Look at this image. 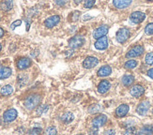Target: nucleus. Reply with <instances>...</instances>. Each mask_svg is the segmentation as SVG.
Masks as SVG:
<instances>
[{
  "instance_id": "nucleus-1",
  "label": "nucleus",
  "mask_w": 153,
  "mask_h": 135,
  "mask_svg": "<svg viewBox=\"0 0 153 135\" xmlns=\"http://www.w3.org/2000/svg\"><path fill=\"white\" fill-rule=\"evenodd\" d=\"M42 101V96L39 94H32V95L28 96L25 100V107L28 110H33L36 107L39 106V104Z\"/></svg>"
},
{
  "instance_id": "nucleus-2",
  "label": "nucleus",
  "mask_w": 153,
  "mask_h": 135,
  "mask_svg": "<svg viewBox=\"0 0 153 135\" xmlns=\"http://www.w3.org/2000/svg\"><path fill=\"white\" fill-rule=\"evenodd\" d=\"M144 51H145V49H144L143 45H136V46H134L131 49H130L128 51L126 56L129 57V58H134V57L140 56L144 53Z\"/></svg>"
},
{
  "instance_id": "nucleus-3",
  "label": "nucleus",
  "mask_w": 153,
  "mask_h": 135,
  "mask_svg": "<svg viewBox=\"0 0 153 135\" xmlns=\"http://www.w3.org/2000/svg\"><path fill=\"white\" fill-rule=\"evenodd\" d=\"M84 43H85V38L83 36H75L69 40V46L72 49L79 48V47L84 45Z\"/></svg>"
},
{
  "instance_id": "nucleus-4",
  "label": "nucleus",
  "mask_w": 153,
  "mask_h": 135,
  "mask_svg": "<svg viewBox=\"0 0 153 135\" xmlns=\"http://www.w3.org/2000/svg\"><path fill=\"white\" fill-rule=\"evenodd\" d=\"M150 107V102L149 100H143L142 102L139 103V105L136 108V113L139 116H146L148 113Z\"/></svg>"
},
{
  "instance_id": "nucleus-5",
  "label": "nucleus",
  "mask_w": 153,
  "mask_h": 135,
  "mask_svg": "<svg viewBox=\"0 0 153 135\" xmlns=\"http://www.w3.org/2000/svg\"><path fill=\"white\" fill-rule=\"evenodd\" d=\"M130 38V31L127 28H120L117 32V40L119 43H124Z\"/></svg>"
},
{
  "instance_id": "nucleus-6",
  "label": "nucleus",
  "mask_w": 153,
  "mask_h": 135,
  "mask_svg": "<svg viewBox=\"0 0 153 135\" xmlns=\"http://www.w3.org/2000/svg\"><path fill=\"white\" fill-rule=\"evenodd\" d=\"M145 19H146V14L141 11H134V12H132L130 16L131 22L134 24H140Z\"/></svg>"
},
{
  "instance_id": "nucleus-7",
  "label": "nucleus",
  "mask_w": 153,
  "mask_h": 135,
  "mask_svg": "<svg viewBox=\"0 0 153 135\" xmlns=\"http://www.w3.org/2000/svg\"><path fill=\"white\" fill-rule=\"evenodd\" d=\"M108 30H109V26L106 24H102L101 26H99L97 29H95L94 33H93V37L97 39L100 38H102L108 33Z\"/></svg>"
},
{
  "instance_id": "nucleus-8",
  "label": "nucleus",
  "mask_w": 153,
  "mask_h": 135,
  "mask_svg": "<svg viewBox=\"0 0 153 135\" xmlns=\"http://www.w3.org/2000/svg\"><path fill=\"white\" fill-rule=\"evenodd\" d=\"M17 117V111L15 109H9L7 110L3 114V119L5 122L10 123L12 122L13 120H15Z\"/></svg>"
},
{
  "instance_id": "nucleus-9",
  "label": "nucleus",
  "mask_w": 153,
  "mask_h": 135,
  "mask_svg": "<svg viewBox=\"0 0 153 135\" xmlns=\"http://www.w3.org/2000/svg\"><path fill=\"white\" fill-rule=\"evenodd\" d=\"M99 64V60L97 57L94 56H88L83 62V66L85 69H92Z\"/></svg>"
},
{
  "instance_id": "nucleus-10",
  "label": "nucleus",
  "mask_w": 153,
  "mask_h": 135,
  "mask_svg": "<svg viewBox=\"0 0 153 135\" xmlns=\"http://www.w3.org/2000/svg\"><path fill=\"white\" fill-rule=\"evenodd\" d=\"M130 93L132 97L134 98H140L141 96H143V94L145 93V88L140 85H135L131 88Z\"/></svg>"
},
{
  "instance_id": "nucleus-11",
  "label": "nucleus",
  "mask_w": 153,
  "mask_h": 135,
  "mask_svg": "<svg viewBox=\"0 0 153 135\" xmlns=\"http://www.w3.org/2000/svg\"><path fill=\"white\" fill-rule=\"evenodd\" d=\"M59 21H60V17H59L58 15H53L49 18H47L44 21V24L46 27H48V28H53L54 26H56Z\"/></svg>"
},
{
  "instance_id": "nucleus-12",
  "label": "nucleus",
  "mask_w": 153,
  "mask_h": 135,
  "mask_svg": "<svg viewBox=\"0 0 153 135\" xmlns=\"http://www.w3.org/2000/svg\"><path fill=\"white\" fill-rule=\"evenodd\" d=\"M106 121H107V116L105 114H99L92 120V126L96 128L102 127L106 123Z\"/></svg>"
},
{
  "instance_id": "nucleus-13",
  "label": "nucleus",
  "mask_w": 153,
  "mask_h": 135,
  "mask_svg": "<svg viewBox=\"0 0 153 135\" xmlns=\"http://www.w3.org/2000/svg\"><path fill=\"white\" fill-rule=\"evenodd\" d=\"M129 105L127 104H121V105H119L117 109H116V116L117 117H124L126 114L128 113L129 112Z\"/></svg>"
},
{
  "instance_id": "nucleus-14",
  "label": "nucleus",
  "mask_w": 153,
  "mask_h": 135,
  "mask_svg": "<svg viewBox=\"0 0 153 135\" xmlns=\"http://www.w3.org/2000/svg\"><path fill=\"white\" fill-rule=\"evenodd\" d=\"M107 47H108V39L105 36L98 39V40L95 42V48L98 50H105Z\"/></svg>"
},
{
  "instance_id": "nucleus-15",
  "label": "nucleus",
  "mask_w": 153,
  "mask_h": 135,
  "mask_svg": "<svg viewBox=\"0 0 153 135\" xmlns=\"http://www.w3.org/2000/svg\"><path fill=\"white\" fill-rule=\"evenodd\" d=\"M132 2V0H113V4L118 10H123L128 8Z\"/></svg>"
},
{
  "instance_id": "nucleus-16",
  "label": "nucleus",
  "mask_w": 153,
  "mask_h": 135,
  "mask_svg": "<svg viewBox=\"0 0 153 135\" xmlns=\"http://www.w3.org/2000/svg\"><path fill=\"white\" fill-rule=\"evenodd\" d=\"M30 65H31V60L27 57H23L21 59H19L17 62V68L21 70L27 69Z\"/></svg>"
},
{
  "instance_id": "nucleus-17",
  "label": "nucleus",
  "mask_w": 153,
  "mask_h": 135,
  "mask_svg": "<svg viewBox=\"0 0 153 135\" xmlns=\"http://www.w3.org/2000/svg\"><path fill=\"white\" fill-rule=\"evenodd\" d=\"M12 73V70L9 67H3L0 66V80L9 78Z\"/></svg>"
},
{
  "instance_id": "nucleus-18",
  "label": "nucleus",
  "mask_w": 153,
  "mask_h": 135,
  "mask_svg": "<svg viewBox=\"0 0 153 135\" xmlns=\"http://www.w3.org/2000/svg\"><path fill=\"white\" fill-rule=\"evenodd\" d=\"M137 135H153V126L145 125L137 131Z\"/></svg>"
},
{
  "instance_id": "nucleus-19",
  "label": "nucleus",
  "mask_w": 153,
  "mask_h": 135,
  "mask_svg": "<svg viewBox=\"0 0 153 135\" xmlns=\"http://www.w3.org/2000/svg\"><path fill=\"white\" fill-rule=\"evenodd\" d=\"M110 89V83L106 80H102L98 85V91L101 94H104Z\"/></svg>"
},
{
  "instance_id": "nucleus-20",
  "label": "nucleus",
  "mask_w": 153,
  "mask_h": 135,
  "mask_svg": "<svg viewBox=\"0 0 153 135\" xmlns=\"http://www.w3.org/2000/svg\"><path fill=\"white\" fill-rule=\"evenodd\" d=\"M134 77L131 74H125L121 79V83L124 86H130L134 84Z\"/></svg>"
},
{
  "instance_id": "nucleus-21",
  "label": "nucleus",
  "mask_w": 153,
  "mask_h": 135,
  "mask_svg": "<svg viewBox=\"0 0 153 135\" xmlns=\"http://www.w3.org/2000/svg\"><path fill=\"white\" fill-rule=\"evenodd\" d=\"M111 72H112V69L109 66H103L98 70L97 74L100 77H106V76H109Z\"/></svg>"
},
{
  "instance_id": "nucleus-22",
  "label": "nucleus",
  "mask_w": 153,
  "mask_h": 135,
  "mask_svg": "<svg viewBox=\"0 0 153 135\" xmlns=\"http://www.w3.org/2000/svg\"><path fill=\"white\" fill-rule=\"evenodd\" d=\"M13 7V0H3L0 4V8L3 11H9Z\"/></svg>"
},
{
  "instance_id": "nucleus-23",
  "label": "nucleus",
  "mask_w": 153,
  "mask_h": 135,
  "mask_svg": "<svg viewBox=\"0 0 153 135\" xmlns=\"http://www.w3.org/2000/svg\"><path fill=\"white\" fill-rule=\"evenodd\" d=\"M74 119V113H71V112H67V113H63L62 116H61V121L66 124L71 123Z\"/></svg>"
},
{
  "instance_id": "nucleus-24",
  "label": "nucleus",
  "mask_w": 153,
  "mask_h": 135,
  "mask_svg": "<svg viewBox=\"0 0 153 135\" xmlns=\"http://www.w3.org/2000/svg\"><path fill=\"white\" fill-rule=\"evenodd\" d=\"M13 92V88L11 85H5L2 87L1 89V95L2 96H10V94Z\"/></svg>"
},
{
  "instance_id": "nucleus-25",
  "label": "nucleus",
  "mask_w": 153,
  "mask_h": 135,
  "mask_svg": "<svg viewBox=\"0 0 153 135\" xmlns=\"http://www.w3.org/2000/svg\"><path fill=\"white\" fill-rule=\"evenodd\" d=\"M137 64L138 63L136 60H128V61L124 64V68L125 69H128V70H131V69L136 68Z\"/></svg>"
},
{
  "instance_id": "nucleus-26",
  "label": "nucleus",
  "mask_w": 153,
  "mask_h": 135,
  "mask_svg": "<svg viewBox=\"0 0 153 135\" xmlns=\"http://www.w3.org/2000/svg\"><path fill=\"white\" fill-rule=\"evenodd\" d=\"M45 135H56L57 134V131L55 127H48L47 129L45 130L44 132Z\"/></svg>"
},
{
  "instance_id": "nucleus-27",
  "label": "nucleus",
  "mask_w": 153,
  "mask_h": 135,
  "mask_svg": "<svg viewBox=\"0 0 153 135\" xmlns=\"http://www.w3.org/2000/svg\"><path fill=\"white\" fill-rule=\"evenodd\" d=\"M123 134L124 135H137V132L134 127H129L125 130Z\"/></svg>"
},
{
  "instance_id": "nucleus-28",
  "label": "nucleus",
  "mask_w": 153,
  "mask_h": 135,
  "mask_svg": "<svg viewBox=\"0 0 153 135\" xmlns=\"http://www.w3.org/2000/svg\"><path fill=\"white\" fill-rule=\"evenodd\" d=\"M26 81H27V77L25 76V74H20L18 77V82H19V85L23 86L26 84Z\"/></svg>"
},
{
  "instance_id": "nucleus-29",
  "label": "nucleus",
  "mask_w": 153,
  "mask_h": 135,
  "mask_svg": "<svg viewBox=\"0 0 153 135\" xmlns=\"http://www.w3.org/2000/svg\"><path fill=\"white\" fill-rule=\"evenodd\" d=\"M145 62L148 65H153V53H149L145 57Z\"/></svg>"
},
{
  "instance_id": "nucleus-30",
  "label": "nucleus",
  "mask_w": 153,
  "mask_h": 135,
  "mask_svg": "<svg viewBox=\"0 0 153 135\" xmlns=\"http://www.w3.org/2000/svg\"><path fill=\"white\" fill-rule=\"evenodd\" d=\"M48 109H49V107L46 105V104H44V105H41L39 106L38 109H37V113H38V114H42V113H46L48 111Z\"/></svg>"
},
{
  "instance_id": "nucleus-31",
  "label": "nucleus",
  "mask_w": 153,
  "mask_h": 135,
  "mask_svg": "<svg viewBox=\"0 0 153 135\" xmlns=\"http://www.w3.org/2000/svg\"><path fill=\"white\" fill-rule=\"evenodd\" d=\"M145 33L147 34V35H153V23H150L146 26Z\"/></svg>"
},
{
  "instance_id": "nucleus-32",
  "label": "nucleus",
  "mask_w": 153,
  "mask_h": 135,
  "mask_svg": "<svg viewBox=\"0 0 153 135\" xmlns=\"http://www.w3.org/2000/svg\"><path fill=\"white\" fill-rule=\"evenodd\" d=\"M95 3H96L95 0H85L84 7L85 9H91L95 6Z\"/></svg>"
},
{
  "instance_id": "nucleus-33",
  "label": "nucleus",
  "mask_w": 153,
  "mask_h": 135,
  "mask_svg": "<svg viewBox=\"0 0 153 135\" xmlns=\"http://www.w3.org/2000/svg\"><path fill=\"white\" fill-rule=\"evenodd\" d=\"M42 132L41 128H33V129L29 131V135H39Z\"/></svg>"
},
{
  "instance_id": "nucleus-34",
  "label": "nucleus",
  "mask_w": 153,
  "mask_h": 135,
  "mask_svg": "<svg viewBox=\"0 0 153 135\" xmlns=\"http://www.w3.org/2000/svg\"><path fill=\"white\" fill-rule=\"evenodd\" d=\"M21 24H22V21H21V20H17V21H15L14 23H13V24L10 25V29H11V30H14L16 26L21 25Z\"/></svg>"
},
{
  "instance_id": "nucleus-35",
  "label": "nucleus",
  "mask_w": 153,
  "mask_h": 135,
  "mask_svg": "<svg viewBox=\"0 0 153 135\" xmlns=\"http://www.w3.org/2000/svg\"><path fill=\"white\" fill-rule=\"evenodd\" d=\"M79 16H80V12L79 11H74V14H72V21H77L78 20V18H79Z\"/></svg>"
},
{
  "instance_id": "nucleus-36",
  "label": "nucleus",
  "mask_w": 153,
  "mask_h": 135,
  "mask_svg": "<svg viewBox=\"0 0 153 135\" xmlns=\"http://www.w3.org/2000/svg\"><path fill=\"white\" fill-rule=\"evenodd\" d=\"M98 129L99 128L92 127V129L90 130V135H97L98 134Z\"/></svg>"
},
{
  "instance_id": "nucleus-37",
  "label": "nucleus",
  "mask_w": 153,
  "mask_h": 135,
  "mask_svg": "<svg viewBox=\"0 0 153 135\" xmlns=\"http://www.w3.org/2000/svg\"><path fill=\"white\" fill-rule=\"evenodd\" d=\"M115 134H116V131L114 130H107L103 133V135H115Z\"/></svg>"
},
{
  "instance_id": "nucleus-38",
  "label": "nucleus",
  "mask_w": 153,
  "mask_h": 135,
  "mask_svg": "<svg viewBox=\"0 0 153 135\" xmlns=\"http://www.w3.org/2000/svg\"><path fill=\"white\" fill-rule=\"evenodd\" d=\"M66 2H67V0H56V3L58 6H63Z\"/></svg>"
},
{
  "instance_id": "nucleus-39",
  "label": "nucleus",
  "mask_w": 153,
  "mask_h": 135,
  "mask_svg": "<svg viewBox=\"0 0 153 135\" xmlns=\"http://www.w3.org/2000/svg\"><path fill=\"white\" fill-rule=\"evenodd\" d=\"M148 76L150 77L151 79H153V68H151L150 70H148Z\"/></svg>"
},
{
  "instance_id": "nucleus-40",
  "label": "nucleus",
  "mask_w": 153,
  "mask_h": 135,
  "mask_svg": "<svg viewBox=\"0 0 153 135\" xmlns=\"http://www.w3.org/2000/svg\"><path fill=\"white\" fill-rule=\"evenodd\" d=\"M4 33H5L4 30H3L1 27H0V38H2V37L4 36Z\"/></svg>"
},
{
  "instance_id": "nucleus-41",
  "label": "nucleus",
  "mask_w": 153,
  "mask_h": 135,
  "mask_svg": "<svg viewBox=\"0 0 153 135\" xmlns=\"http://www.w3.org/2000/svg\"><path fill=\"white\" fill-rule=\"evenodd\" d=\"M84 1V0H74V2H75V4H80V3H81V2H83Z\"/></svg>"
},
{
  "instance_id": "nucleus-42",
  "label": "nucleus",
  "mask_w": 153,
  "mask_h": 135,
  "mask_svg": "<svg viewBox=\"0 0 153 135\" xmlns=\"http://www.w3.org/2000/svg\"><path fill=\"white\" fill-rule=\"evenodd\" d=\"M1 49H2V46H1V44H0V51H1Z\"/></svg>"
},
{
  "instance_id": "nucleus-43",
  "label": "nucleus",
  "mask_w": 153,
  "mask_h": 135,
  "mask_svg": "<svg viewBox=\"0 0 153 135\" xmlns=\"http://www.w3.org/2000/svg\"><path fill=\"white\" fill-rule=\"evenodd\" d=\"M147 1H153V0H147Z\"/></svg>"
},
{
  "instance_id": "nucleus-44",
  "label": "nucleus",
  "mask_w": 153,
  "mask_h": 135,
  "mask_svg": "<svg viewBox=\"0 0 153 135\" xmlns=\"http://www.w3.org/2000/svg\"><path fill=\"white\" fill-rule=\"evenodd\" d=\"M77 135H83V134H77Z\"/></svg>"
},
{
  "instance_id": "nucleus-45",
  "label": "nucleus",
  "mask_w": 153,
  "mask_h": 135,
  "mask_svg": "<svg viewBox=\"0 0 153 135\" xmlns=\"http://www.w3.org/2000/svg\"><path fill=\"white\" fill-rule=\"evenodd\" d=\"M152 113H153V109H152Z\"/></svg>"
}]
</instances>
